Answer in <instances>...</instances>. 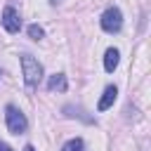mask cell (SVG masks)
Segmentation results:
<instances>
[{
	"label": "cell",
	"instance_id": "obj_2",
	"mask_svg": "<svg viewBox=\"0 0 151 151\" xmlns=\"http://www.w3.org/2000/svg\"><path fill=\"white\" fill-rule=\"evenodd\" d=\"M5 118H7V127L12 134H24L28 123H26V116L17 109V106H7L5 109Z\"/></svg>",
	"mask_w": 151,
	"mask_h": 151
},
{
	"label": "cell",
	"instance_id": "obj_8",
	"mask_svg": "<svg viewBox=\"0 0 151 151\" xmlns=\"http://www.w3.org/2000/svg\"><path fill=\"white\" fill-rule=\"evenodd\" d=\"M83 146H85V144H83V139H80V137H76V139H68V142L61 146V151H83Z\"/></svg>",
	"mask_w": 151,
	"mask_h": 151
},
{
	"label": "cell",
	"instance_id": "obj_5",
	"mask_svg": "<svg viewBox=\"0 0 151 151\" xmlns=\"http://www.w3.org/2000/svg\"><path fill=\"white\" fill-rule=\"evenodd\" d=\"M116 97H118V87H116V85H109V87L104 90L99 104H97V111H106V109H111L113 101H116Z\"/></svg>",
	"mask_w": 151,
	"mask_h": 151
},
{
	"label": "cell",
	"instance_id": "obj_10",
	"mask_svg": "<svg viewBox=\"0 0 151 151\" xmlns=\"http://www.w3.org/2000/svg\"><path fill=\"white\" fill-rule=\"evenodd\" d=\"M0 151H12V149H9V146H7L5 142H0Z\"/></svg>",
	"mask_w": 151,
	"mask_h": 151
},
{
	"label": "cell",
	"instance_id": "obj_7",
	"mask_svg": "<svg viewBox=\"0 0 151 151\" xmlns=\"http://www.w3.org/2000/svg\"><path fill=\"white\" fill-rule=\"evenodd\" d=\"M118 59H120L118 50H116V47H109V50H106V54H104V68H106L109 73H113V71H116V66H118Z\"/></svg>",
	"mask_w": 151,
	"mask_h": 151
},
{
	"label": "cell",
	"instance_id": "obj_4",
	"mask_svg": "<svg viewBox=\"0 0 151 151\" xmlns=\"http://www.w3.org/2000/svg\"><path fill=\"white\" fill-rule=\"evenodd\" d=\"M2 26H5L7 33H19V28H21V17H19V12H17L14 7H5V9H2Z\"/></svg>",
	"mask_w": 151,
	"mask_h": 151
},
{
	"label": "cell",
	"instance_id": "obj_11",
	"mask_svg": "<svg viewBox=\"0 0 151 151\" xmlns=\"http://www.w3.org/2000/svg\"><path fill=\"white\" fill-rule=\"evenodd\" d=\"M24 151H35V149H33V146L28 144V146H24Z\"/></svg>",
	"mask_w": 151,
	"mask_h": 151
},
{
	"label": "cell",
	"instance_id": "obj_9",
	"mask_svg": "<svg viewBox=\"0 0 151 151\" xmlns=\"http://www.w3.org/2000/svg\"><path fill=\"white\" fill-rule=\"evenodd\" d=\"M28 35H31L33 40H40V38L45 35V31H42L38 24H31V26H28Z\"/></svg>",
	"mask_w": 151,
	"mask_h": 151
},
{
	"label": "cell",
	"instance_id": "obj_3",
	"mask_svg": "<svg viewBox=\"0 0 151 151\" xmlns=\"http://www.w3.org/2000/svg\"><path fill=\"white\" fill-rule=\"evenodd\" d=\"M101 28L106 33H118L123 28V14L118 7H109L104 14H101Z\"/></svg>",
	"mask_w": 151,
	"mask_h": 151
},
{
	"label": "cell",
	"instance_id": "obj_6",
	"mask_svg": "<svg viewBox=\"0 0 151 151\" xmlns=\"http://www.w3.org/2000/svg\"><path fill=\"white\" fill-rule=\"evenodd\" d=\"M66 87H68V83H66V76L64 73L50 76V80H47V90L50 92H66Z\"/></svg>",
	"mask_w": 151,
	"mask_h": 151
},
{
	"label": "cell",
	"instance_id": "obj_1",
	"mask_svg": "<svg viewBox=\"0 0 151 151\" xmlns=\"http://www.w3.org/2000/svg\"><path fill=\"white\" fill-rule=\"evenodd\" d=\"M21 68H24V80L28 87H38L40 80H42V66L38 59H33L31 54H24L21 57Z\"/></svg>",
	"mask_w": 151,
	"mask_h": 151
}]
</instances>
